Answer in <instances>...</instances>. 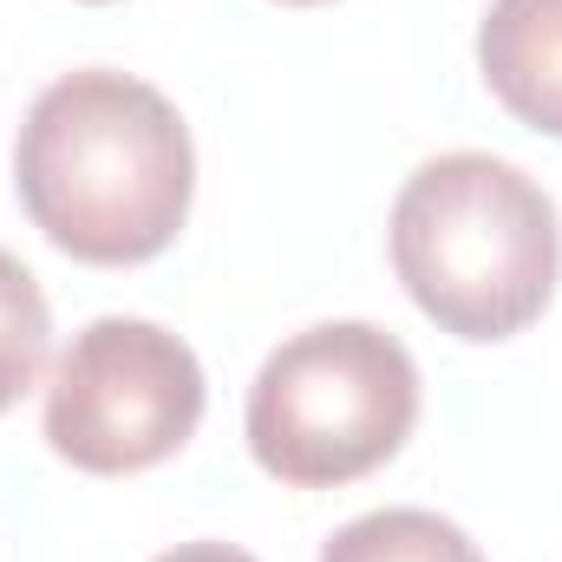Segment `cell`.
Returning a JSON list of instances; mask_svg holds the SVG:
<instances>
[{
  "label": "cell",
  "mask_w": 562,
  "mask_h": 562,
  "mask_svg": "<svg viewBox=\"0 0 562 562\" xmlns=\"http://www.w3.org/2000/svg\"><path fill=\"white\" fill-rule=\"evenodd\" d=\"M393 269L419 314L445 334L510 340L557 294V203L504 157H431L406 177L393 203Z\"/></svg>",
  "instance_id": "2"
},
{
  "label": "cell",
  "mask_w": 562,
  "mask_h": 562,
  "mask_svg": "<svg viewBox=\"0 0 562 562\" xmlns=\"http://www.w3.org/2000/svg\"><path fill=\"white\" fill-rule=\"evenodd\" d=\"M13 190L33 229L92 269H132L177 243L196 150L177 105L132 72L53 79L13 144Z\"/></svg>",
  "instance_id": "1"
},
{
  "label": "cell",
  "mask_w": 562,
  "mask_h": 562,
  "mask_svg": "<svg viewBox=\"0 0 562 562\" xmlns=\"http://www.w3.org/2000/svg\"><path fill=\"white\" fill-rule=\"evenodd\" d=\"M321 562H484L477 543L438 510H373L334 530Z\"/></svg>",
  "instance_id": "6"
},
{
  "label": "cell",
  "mask_w": 562,
  "mask_h": 562,
  "mask_svg": "<svg viewBox=\"0 0 562 562\" xmlns=\"http://www.w3.org/2000/svg\"><path fill=\"white\" fill-rule=\"evenodd\" d=\"M157 562H256V557L236 550V543H177V550H164Z\"/></svg>",
  "instance_id": "8"
},
{
  "label": "cell",
  "mask_w": 562,
  "mask_h": 562,
  "mask_svg": "<svg viewBox=\"0 0 562 562\" xmlns=\"http://www.w3.org/2000/svg\"><path fill=\"white\" fill-rule=\"evenodd\" d=\"M477 66L517 125L562 138V0H491Z\"/></svg>",
  "instance_id": "5"
},
{
  "label": "cell",
  "mask_w": 562,
  "mask_h": 562,
  "mask_svg": "<svg viewBox=\"0 0 562 562\" xmlns=\"http://www.w3.org/2000/svg\"><path fill=\"white\" fill-rule=\"evenodd\" d=\"M86 7H105V0H86Z\"/></svg>",
  "instance_id": "10"
},
{
  "label": "cell",
  "mask_w": 562,
  "mask_h": 562,
  "mask_svg": "<svg viewBox=\"0 0 562 562\" xmlns=\"http://www.w3.org/2000/svg\"><path fill=\"white\" fill-rule=\"evenodd\" d=\"M46 347H53L46 294H40V281H33V269L20 256L0 249V413L20 406L26 386H40Z\"/></svg>",
  "instance_id": "7"
},
{
  "label": "cell",
  "mask_w": 562,
  "mask_h": 562,
  "mask_svg": "<svg viewBox=\"0 0 562 562\" xmlns=\"http://www.w3.org/2000/svg\"><path fill=\"white\" fill-rule=\"evenodd\" d=\"M288 7H321V0H288Z\"/></svg>",
  "instance_id": "9"
},
{
  "label": "cell",
  "mask_w": 562,
  "mask_h": 562,
  "mask_svg": "<svg viewBox=\"0 0 562 562\" xmlns=\"http://www.w3.org/2000/svg\"><path fill=\"white\" fill-rule=\"evenodd\" d=\"M419 425V367L373 321H321L281 340L249 386V451L294 491L380 471Z\"/></svg>",
  "instance_id": "3"
},
{
  "label": "cell",
  "mask_w": 562,
  "mask_h": 562,
  "mask_svg": "<svg viewBox=\"0 0 562 562\" xmlns=\"http://www.w3.org/2000/svg\"><path fill=\"white\" fill-rule=\"evenodd\" d=\"M196 353L138 314H99L46 380V445L92 477H132L183 451L203 425Z\"/></svg>",
  "instance_id": "4"
}]
</instances>
